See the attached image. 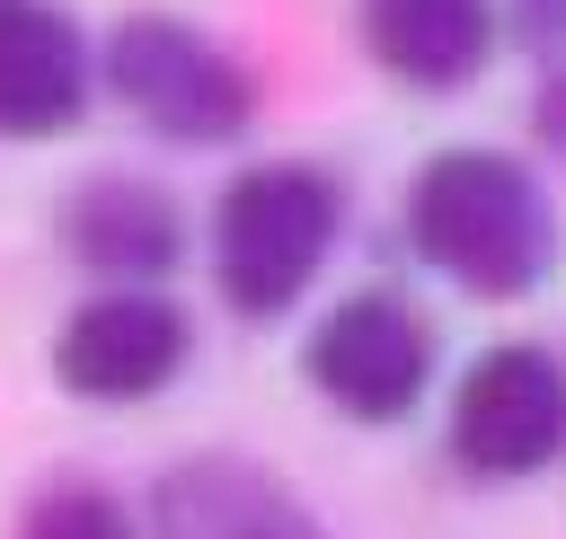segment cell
<instances>
[{
	"mask_svg": "<svg viewBox=\"0 0 566 539\" xmlns=\"http://www.w3.org/2000/svg\"><path fill=\"white\" fill-rule=\"evenodd\" d=\"M407 239H416V256L433 274H451L478 300H522L548 274V256H557L548 194L504 150H442V159H424V177L407 186Z\"/></svg>",
	"mask_w": 566,
	"mask_h": 539,
	"instance_id": "obj_1",
	"label": "cell"
},
{
	"mask_svg": "<svg viewBox=\"0 0 566 539\" xmlns=\"http://www.w3.org/2000/svg\"><path fill=\"white\" fill-rule=\"evenodd\" d=\"M336 247V186L318 168H248L212 212V265L239 318H274L310 292V274Z\"/></svg>",
	"mask_w": 566,
	"mask_h": 539,
	"instance_id": "obj_2",
	"label": "cell"
},
{
	"mask_svg": "<svg viewBox=\"0 0 566 539\" xmlns=\"http://www.w3.org/2000/svg\"><path fill=\"white\" fill-rule=\"evenodd\" d=\"M106 80L168 141H230L248 124V106H256L248 71L212 35H195L177 18H124L115 44H106Z\"/></svg>",
	"mask_w": 566,
	"mask_h": 539,
	"instance_id": "obj_3",
	"label": "cell"
},
{
	"mask_svg": "<svg viewBox=\"0 0 566 539\" xmlns=\"http://www.w3.org/2000/svg\"><path fill=\"white\" fill-rule=\"evenodd\" d=\"M451 451L478 477H531L566 451V362L548 345H495L451 398Z\"/></svg>",
	"mask_w": 566,
	"mask_h": 539,
	"instance_id": "obj_4",
	"label": "cell"
},
{
	"mask_svg": "<svg viewBox=\"0 0 566 539\" xmlns=\"http://www.w3.org/2000/svg\"><path fill=\"white\" fill-rule=\"evenodd\" d=\"M310 380L363 424H398L433 380V336L398 292H354L310 336Z\"/></svg>",
	"mask_w": 566,
	"mask_h": 539,
	"instance_id": "obj_5",
	"label": "cell"
},
{
	"mask_svg": "<svg viewBox=\"0 0 566 539\" xmlns=\"http://www.w3.org/2000/svg\"><path fill=\"white\" fill-rule=\"evenodd\" d=\"M186 362V318L159 292H97L71 309V327L53 336V371L80 398H150L168 389Z\"/></svg>",
	"mask_w": 566,
	"mask_h": 539,
	"instance_id": "obj_6",
	"label": "cell"
},
{
	"mask_svg": "<svg viewBox=\"0 0 566 539\" xmlns=\"http://www.w3.org/2000/svg\"><path fill=\"white\" fill-rule=\"evenodd\" d=\"M150 530L159 539H327L265 468H248V459H186V468H168L159 477V495H150Z\"/></svg>",
	"mask_w": 566,
	"mask_h": 539,
	"instance_id": "obj_7",
	"label": "cell"
},
{
	"mask_svg": "<svg viewBox=\"0 0 566 539\" xmlns=\"http://www.w3.org/2000/svg\"><path fill=\"white\" fill-rule=\"evenodd\" d=\"M80 97H88V71H80L71 18L44 0H0V133L44 141L80 124Z\"/></svg>",
	"mask_w": 566,
	"mask_h": 539,
	"instance_id": "obj_8",
	"label": "cell"
},
{
	"mask_svg": "<svg viewBox=\"0 0 566 539\" xmlns=\"http://www.w3.org/2000/svg\"><path fill=\"white\" fill-rule=\"evenodd\" d=\"M62 230H71V247H80V265H97L106 283H159L168 265H177V203L159 194V186H133V177H97V186H80L71 194V212H62Z\"/></svg>",
	"mask_w": 566,
	"mask_h": 539,
	"instance_id": "obj_9",
	"label": "cell"
},
{
	"mask_svg": "<svg viewBox=\"0 0 566 539\" xmlns=\"http://www.w3.org/2000/svg\"><path fill=\"white\" fill-rule=\"evenodd\" d=\"M363 35H371V53H380L398 80H416V88H460V80L486 62L495 18H486V0H363Z\"/></svg>",
	"mask_w": 566,
	"mask_h": 539,
	"instance_id": "obj_10",
	"label": "cell"
},
{
	"mask_svg": "<svg viewBox=\"0 0 566 539\" xmlns=\"http://www.w3.org/2000/svg\"><path fill=\"white\" fill-rule=\"evenodd\" d=\"M18 539H133V521L106 486H53V495H35Z\"/></svg>",
	"mask_w": 566,
	"mask_h": 539,
	"instance_id": "obj_11",
	"label": "cell"
}]
</instances>
